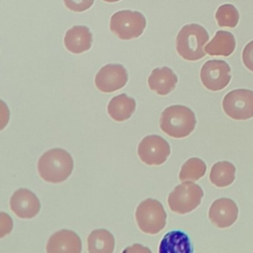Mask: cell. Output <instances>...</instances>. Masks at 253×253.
I'll use <instances>...</instances> for the list:
<instances>
[{"label":"cell","instance_id":"6da1fadb","mask_svg":"<svg viewBox=\"0 0 253 253\" xmlns=\"http://www.w3.org/2000/svg\"><path fill=\"white\" fill-rule=\"evenodd\" d=\"M73 171V159L62 148H51L45 151L38 161L40 177L48 183H61Z\"/></svg>","mask_w":253,"mask_h":253},{"label":"cell","instance_id":"7a4b0ae2","mask_svg":"<svg viewBox=\"0 0 253 253\" xmlns=\"http://www.w3.org/2000/svg\"><path fill=\"white\" fill-rule=\"evenodd\" d=\"M197 124L195 113L187 106L173 105L167 107L160 116L161 130L170 137L184 138L190 135Z\"/></svg>","mask_w":253,"mask_h":253},{"label":"cell","instance_id":"3957f363","mask_svg":"<svg viewBox=\"0 0 253 253\" xmlns=\"http://www.w3.org/2000/svg\"><path fill=\"white\" fill-rule=\"evenodd\" d=\"M209 34L203 26L188 24L181 28L176 37V50L185 60L197 61L206 55Z\"/></svg>","mask_w":253,"mask_h":253},{"label":"cell","instance_id":"277c9868","mask_svg":"<svg viewBox=\"0 0 253 253\" xmlns=\"http://www.w3.org/2000/svg\"><path fill=\"white\" fill-rule=\"evenodd\" d=\"M167 214L162 204L148 198L142 201L136 208L135 220L138 228L146 234H157L166 225Z\"/></svg>","mask_w":253,"mask_h":253},{"label":"cell","instance_id":"5b68a950","mask_svg":"<svg viewBox=\"0 0 253 253\" xmlns=\"http://www.w3.org/2000/svg\"><path fill=\"white\" fill-rule=\"evenodd\" d=\"M146 27L145 17L138 11L121 10L110 20V30L119 39L128 41L142 35Z\"/></svg>","mask_w":253,"mask_h":253},{"label":"cell","instance_id":"8992f818","mask_svg":"<svg viewBox=\"0 0 253 253\" xmlns=\"http://www.w3.org/2000/svg\"><path fill=\"white\" fill-rule=\"evenodd\" d=\"M203 197L204 191L201 186L191 181H183L169 194L167 202L172 211L184 214L197 209Z\"/></svg>","mask_w":253,"mask_h":253},{"label":"cell","instance_id":"52a82bcc","mask_svg":"<svg viewBox=\"0 0 253 253\" xmlns=\"http://www.w3.org/2000/svg\"><path fill=\"white\" fill-rule=\"evenodd\" d=\"M222 109L229 118L236 121L253 118V91L249 89L229 91L223 97Z\"/></svg>","mask_w":253,"mask_h":253},{"label":"cell","instance_id":"ba28073f","mask_svg":"<svg viewBox=\"0 0 253 253\" xmlns=\"http://www.w3.org/2000/svg\"><path fill=\"white\" fill-rule=\"evenodd\" d=\"M170 152L169 143L157 134H150L143 137L137 146L139 159L150 166L163 164L169 157Z\"/></svg>","mask_w":253,"mask_h":253},{"label":"cell","instance_id":"9c48e42d","mask_svg":"<svg viewBox=\"0 0 253 253\" xmlns=\"http://www.w3.org/2000/svg\"><path fill=\"white\" fill-rule=\"evenodd\" d=\"M230 71V66L224 60L211 59L202 66L200 78L208 90L220 91L229 84L231 80Z\"/></svg>","mask_w":253,"mask_h":253},{"label":"cell","instance_id":"30bf717a","mask_svg":"<svg viewBox=\"0 0 253 253\" xmlns=\"http://www.w3.org/2000/svg\"><path fill=\"white\" fill-rule=\"evenodd\" d=\"M127 82V72L119 63L106 64L95 76V85L103 93H112L123 88Z\"/></svg>","mask_w":253,"mask_h":253},{"label":"cell","instance_id":"8fae6325","mask_svg":"<svg viewBox=\"0 0 253 253\" xmlns=\"http://www.w3.org/2000/svg\"><path fill=\"white\" fill-rule=\"evenodd\" d=\"M238 217V207L236 203L228 198H219L211 205L209 218L218 228L231 226Z\"/></svg>","mask_w":253,"mask_h":253},{"label":"cell","instance_id":"7c38bea8","mask_svg":"<svg viewBox=\"0 0 253 253\" xmlns=\"http://www.w3.org/2000/svg\"><path fill=\"white\" fill-rule=\"evenodd\" d=\"M11 211L20 218H33L40 210L41 203L38 197L28 189L16 190L10 199Z\"/></svg>","mask_w":253,"mask_h":253},{"label":"cell","instance_id":"4fadbf2b","mask_svg":"<svg viewBox=\"0 0 253 253\" xmlns=\"http://www.w3.org/2000/svg\"><path fill=\"white\" fill-rule=\"evenodd\" d=\"M82 242L78 234L69 229H61L50 235L47 244V253H80Z\"/></svg>","mask_w":253,"mask_h":253},{"label":"cell","instance_id":"5bb4252c","mask_svg":"<svg viewBox=\"0 0 253 253\" xmlns=\"http://www.w3.org/2000/svg\"><path fill=\"white\" fill-rule=\"evenodd\" d=\"M63 42L68 51L79 54L91 48L93 35L88 27L77 25L67 30Z\"/></svg>","mask_w":253,"mask_h":253},{"label":"cell","instance_id":"9a60e30c","mask_svg":"<svg viewBox=\"0 0 253 253\" xmlns=\"http://www.w3.org/2000/svg\"><path fill=\"white\" fill-rule=\"evenodd\" d=\"M150 90L158 95L165 96L171 93L178 82V77L169 67L154 68L147 79Z\"/></svg>","mask_w":253,"mask_h":253},{"label":"cell","instance_id":"2e32d148","mask_svg":"<svg viewBox=\"0 0 253 253\" xmlns=\"http://www.w3.org/2000/svg\"><path fill=\"white\" fill-rule=\"evenodd\" d=\"M135 100L123 93L111 99L107 111L111 119L116 122H125L129 119L135 111Z\"/></svg>","mask_w":253,"mask_h":253},{"label":"cell","instance_id":"e0dca14e","mask_svg":"<svg viewBox=\"0 0 253 253\" xmlns=\"http://www.w3.org/2000/svg\"><path fill=\"white\" fill-rule=\"evenodd\" d=\"M234 36L227 31H217L212 40L205 46L206 53L210 55L229 56L235 49Z\"/></svg>","mask_w":253,"mask_h":253},{"label":"cell","instance_id":"ac0fdd59","mask_svg":"<svg viewBox=\"0 0 253 253\" xmlns=\"http://www.w3.org/2000/svg\"><path fill=\"white\" fill-rule=\"evenodd\" d=\"M159 252H193L189 236L180 230H173L164 235L160 242Z\"/></svg>","mask_w":253,"mask_h":253},{"label":"cell","instance_id":"d6986e66","mask_svg":"<svg viewBox=\"0 0 253 253\" xmlns=\"http://www.w3.org/2000/svg\"><path fill=\"white\" fill-rule=\"evenodd\" d=\"M89 253H112L115 249L114 235L107 229L91 231L87 238Z\"/></svg>","mask_w":253,"mask_h":253},{"label":"cell","instance_id":"ffe728a7","mask_svg":"<svg viewBox=\"0 0 253 253\" xmlns=\"http://www.w3.org/2000/svg\"><path fill=\"white\" fill-rule=\"evenodd\" d=\"M235 166L229 161H219L212 165L210 172L211 184L218 188H224L231 185L235 179Z\"/></svg>","mask_w":253,"mask_h":253},{"label":"cell","instance_id":"44dd1931","mask_svg":"<svg viewBox=\"0 0 253 253\" xmlns=\"http://www.w3.org/2000/svg\"><path fill=\"white\" fill-rule=\"evenodd\" d=\"M207 171L206 163L198 157L189 158L181 167L179 173L180 181H198L205 176Z\"/></svg>","mask_w":253,"mask_h":253},{"label":"cell","instance_id":"7402d4cb","mask_svg":"<svg viewBox=\"0 0 253 253\" xmlns=\"http://www.w3.org/2000/svg\"><path fill=\"white\" fill-rule=\"evenodd\" d=\"M215 20L219 27L235 28L239 22V12L232 4H222L215 12Z\"/></svg>","mask_w":253,"mask_h":253},{"label":"cell","instance_id":"603a6c76","mask_svg":"<svg viewBox=\"0 0 253 253\" xmlns=\"http://www.w3.org/2000/svg\"><path fill=\"white\" fill-rule=\"evenodd\" d=\"M63 3L72 12H84L92 7L94 0H63Z\"/></svg>","mask_w":253,"mask_h":253},{"label":"cell","instance_id":"cb8c5ba5","mask_svg":"<svg viewBox=\"0 0 253 253\" xmlns=\"http://www.w3.org/2000/svg\"><path fill=\"white\" fill-rule=\"evenodd\" d=\"M242 61L245 67L253 72V41L245 45L242 51Z\"/></svg>","mask_w":253,"mask_h":253},{"label":"cell","instance_id":"d4e9b609","mask_svg":"<svg viewBox=\"0 0 253 253\" xmlns=\"http://www.w3.org/2000/svg\"><path fill=\"white\" fill-rule=\"evenodd\" d=\"M104 2H107V3H115V2H119L121 0H103Z\"/></svg>","mask_w":253,"mask_h":253}]
</instances>
